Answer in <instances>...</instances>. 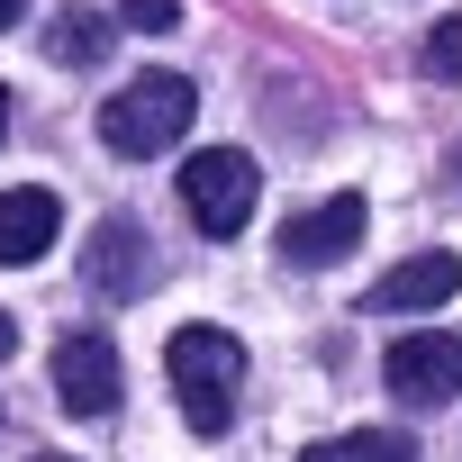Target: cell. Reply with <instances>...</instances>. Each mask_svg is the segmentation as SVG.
<instances>
[{"label": "cell", "mask_w": 462, "mask_h": 462, "mask_svg": "<svg viewBox=\"0 0 462 462\" xmlns=\"http://www.w3.org/2000/svg\"><path fill=\"white\" fill-rule=\"evenodd\" d=\"M118 390H127L118 345H109V336H91V327H64V336H55V399H64L73 417H109V408H118Z\"/></svg>", "instance_id": "obj_4"}, {"label": "cell", "mask_w": 462, "mask_h": 462, "mask_svg": "<svg viewBox=\"0 0 462 462\" xmlns=\"http://www.w3.org/2000/svg\"><path fill=\"white\" fill-rule=\"evenodd\" d=\"M181 208L199 236H245V217H254V154L236 145H208L181 163Z\"/></svg>", "instance_id": "obj_3"}, {"label": "cell", "mask_w": 462, "mask_h": 462, "mask_svg": "<svg viewBox=\"0 0 462 462\" xmlns=\"http://www.w3.org/2000/svg\"><path fill=\"white\" fill-rule=\"evenodd\" d=\"M46 55H55L64 73H91V64L109 55V19H100V10H64V19L46 28Z\"/></svg>", "instance_id": "obj_10"}, {"label": "cell", "mask_w": 462, "mask_h": 462, "mask_svg": "<svg viewBox=\"0 0 462 462\" xmlns=\"http://www.w3.org/2000/svg\"><path fill=\"white\" fill-rule=\"evenodd\" d=\"M118 19H127V28H145V37H163V28L181 19V0H118Z\"/></svg>", "instance_id": "obj_13"}, {"label": "cell", "mask_w": 462, "mask_h": 462, "mask_svg": "<svg viewBox=\"0 0 462 462\" xmlns=\"http://www.w3.org/2000/svg\"><path fill=\"white\" fill-rule=\"evenodd\" d=\"M28 19V0H0V28H19Z\"/></svg>", "instance_id": "obj_14"}, {"label": "cell", "mask_w": 462, "mask_h": 462, "mask_svg": "<svg viewBox=\"0 0 462 462\" xmlns=\"http://www.w3.org/2000/svg\"><path fill=\"white\" fill-rule=\"evenodd\" d=\"M381 372H390V399L399 408H444L453 390H462V336H399L390 354H381Z\"/></svg>", "instance_id": "obj_5"}, {"label": "cell", "mask_w": 462, "mask_h": 462, "mask_svg": "<svg viewBox=\"0 0 462 462\" xmlns=\"http://www.w3.org/2000/svg\"><path fill=\"white\" fill-rule=\"evenodd\" d=\"M37 462H64V453H37Z\"/></svg>", "instance_id": "obj_17"}, {"label": "cell", "mask_w": 462, "mask_h": 462, "mask_svg": "<svg viewBox=\"0 0 462 462\" xmlns=\"http://www.w3.org/2000/svg\"><path fill=\"white\" fill-rule=\"evenodd\" d=\"M190 109H199V91H190L181 73H145V82H127V91L100 109V136H109V154L145 163V154H163L172 136H190Z\"/></svg>", "instance_id": "obj_2"}, {"label": "cell", "mask_w": 462, "mask_h": 462, "mask_svg": "<svg viewBox=\"0 0 462 462\" xmlns=\"http://www.w3.org/2000/svg\"><path fill=\"white\" fill-rule=\"evenodd\" d=\"M163 372H172V399H181V426L190 435H226L236 426V390H245V345L226 327H181L163 345Z\"/></svg>", "instance_id": "obj_1"}, {"label": "cell", "mask_w": 462, "mask_h": 462, "mask_svg": "<svg viewBox=\"0 0 462 462\" xmlns=\"http://www.w3.org/2000/svg\"><path fill=\"white\" fill-rule=\"evenodd\" d=\"M453 291H462V254H444V245H435V254H408L390 282H372V291H363V309H372V318H399V309H444Z\"/></svg>", "instance_id": "obj_8"}, {"label": "cell", "mask_w": 462, "mask_h": 462, "mask_svg": "<svg viewBox=\"0 0 462 462\" xmlns=\"http://www.w3.org/2000/svg\"><path fill=\"white\" fill-rule=\"evenodd\" d=\"M426 73L435 82H462V19H435L426 28Z\"/></svg>", "instance_id": "obj_12"}, {"label": "cell", "mask_w": 462, "mask_h": 462, "mask_svg": "<svg viewBox=\"0 0 462 462\" xmlns=\"http://www.w3.org/2000/svg\"><path fill=\"white\" fill-rule=\"evenodd\" d=\"M10 345H19V327H10V309H0V363H10Z\"/></svg>", "instance_id": "obj_15"}, {"label": "cell", "mask_w": 462, "mask_h": 462, "mask_svg": "<svg viewBox=\"0 0 462 462\" xmlns=\"http://www.w3.org/2000/svg\"><path fill=\"white\" fill-rule=\"evenodd\" d=\"M363 190H336V199H318V208H300L291 226H282V263H300V273H318V263H345L354 245H363Z\"/></svg>", "instance_id": "obj_6"}, {"label": "cell", "mask_w": 462, "mask_h": 462, "mask_svg": "<svg viewBox=\"0 0 462 462\" xmlns=\"http://www.w3.org/2000/svg\"><path fill=\"white\" fill-rule=\"evenodd\" d=\"M82 282L100 300H136L154 291V245H145V226L136 217H100L91 226V245H82Z\"/></svg>", "instance_id": "obj_7"}, {"label": "cell", "mask_w": 462, "mask_h": 462, "mask_svg": "<svg viewBox=\"0 0 462 462\" xmlns=\"http://www.w3.org/2000/svg\"><path fill=\"white\" fill-rule=\"evenodd\" d=\"M0 145H10V100H0Z\"/></svg>", "instance_id": "obj_16"}, {"label": "cell", "mask_w": 462, "mask_h": 462, "mask_svg": "<svg viewBox=\"0 0 462 462\" xmlns=\"http://www.w3.org/2000/svg\"><path fill=\"white\" fill-rule=\"evenodd\" d=\"M300 462H417V444H408L399 426H363V435H327V444H309Z\"/></svg>", "instance_id": "obj_11"}, {"label": "cell", "mask_w": 462, "mask_h": 462, "mask_svg": "<svg viewBox=\"0 0 462 462\" xmlns=\"http://www.w3.org/2000/svg\"><path fill=\"white\" fill-rule=\"evenodd\" d=\"M64 236V199L55 190H0V263H37Z\"/></svg>", "instance_id": "obj_9"}]
</instances>
